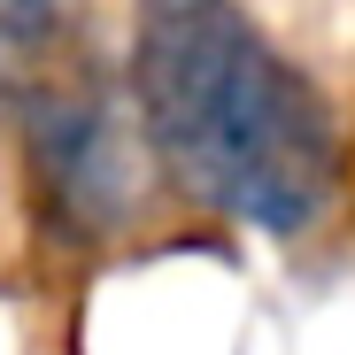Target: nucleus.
Instances as JSON below:
<instances>
[{"instance_id":"3","label":"nucleus","mask_w":355,"mask_h":355,"mask_svg":"<svg viewBox=\"0 0 355 355\" xmlns=\"http://www.w3.org/2000/svg\"><path fill=\"white\" fill-rule=\"evenodd\" d=\"M54 8H62V0H0V24H8L16 39H31V31L54 24Z\"/></svg>"},{"instance_id":"1","label":"nucleus","mask_w":355,"mask_h":355,"mask_svg":"<svg viewBox=\"0 0 355 355\" xmlns=\"http://www.w3.org/2000/svg\"><path fill=\"white\" fill-rule=\"evenodd\" d=\"M132 108L186 201L293 240L340 193V124L317 78L240 0H139Z\"/></svg>"},{"instance_id":"2","label":"nucleus","mask_w":355,"mask_h":355,"mask_svg":"<svg viewBox=\"0 0 355 355\" xmlns=\"http://www.w3.org/2000/svg\"><path fill=\"white\" fill-rule=\"evenodd\" d=\"M31 162H39V193L46 209H62L70 232H93L124 209V139L116 116L85 85H46L31 93Z\"/></svg>"}]
</instances>
